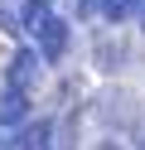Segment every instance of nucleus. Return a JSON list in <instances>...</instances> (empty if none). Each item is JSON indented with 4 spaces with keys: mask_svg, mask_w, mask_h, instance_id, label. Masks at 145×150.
<instances>
[{
    "mask_svg": "<svg viewBox=\"0 0 145 150\" xmlns=\"http://www.w3.org/2000/svg\"><path fill=\"white\" fill-rule=\"evenodd\" d=\"M24 116H29V97L24 92H5L0 97V126H19Z\"/></svg>",
    "mask_w": 145,
    "mask_h": 150,
    "instance_id": "nucleus-5",
    "label": "nucleus"
},
{
    "mask_svg": "<svg viewBox=\"0 0 145 150\" xmlns=\"http://www.w3.org/2000/svg\"><path fill=\"white\" fill-rule=\"evenodd\" d=\"M53 140V121H29L24 131H15V140H5V150H48Z\"/></svg>",
    "mask_w": 145,
    "mask_h": 150,
    "instance_id": "nucleus-2",
    "label": "nucleus"
},
{
    "mask_svg": "<svg viewBox=\"0 0 145 150\" xmlns=\"http://www.w3.org/2000/svg\"><path fill=\"white\" fill-rule=\"evenodd\" d=\"M53 20H58L53 0H24V10H19V29L24 34H44Z\"/></svg>",
    "mask_w": 145,
    "mask_h": 150,
    "instance_id": "nucleus-1",
    "label": "nucleus"
},
{
    "mask_svg": "<svg viewBox=\"0 0 145 150\" xmlns=\"http://www.w3.org/2000/svg\"><path fill=\"white\" fill-rule=\"evenodd\" d=\"M63 49H68V24H63V20H53L44 34H39V58L53 63V58H63Z\"/></svg>",
    "mask_w": 145,
    "mask_h": 150,
    "instance_id": "nucleus-4",
    "label": "nucleus"
},
{
    "mask_svg": "<svg viewBox=\"0 0 145 150\" xmlns=\"http://www.w3.org/2000/svg\"><path fill=\"white\" fill-rule=\"evenodd\" d=\"M34 73H39V53H34V49H19L15 58H10V68H5L10 92H24L29 82H34Z\"/></svg>",
    "mask_w": 145,
    "mask_h": 150,
    "instance_id": "nucleus-3",
    "label": "nucleus"
},
{
    "mask_svg": "<svg viewBox=\"0 0 145 150\" xmlns=\"http://www.w3.org/2000/svg\"><path fill=\"white\" fill-rule=\"evenodd\" d=\"M140 5L145 0H97V15H102L106 24H121V20H131Z\"/></svg>",
    "mask_w": 145,
    "mask_h": 150,
    "instance_id": "nucleus-6",
    "label": "nucleus"
},
{
    "mask_svg": "<svg viewBox=\"0 0 145 150\" xmlns=\"http://www.w3.org/2000/svg\"><path fill=\"white\" fill-rule=\"evenodd\" d=\"M140 24H145V15H140Z\"/></svg>",
    "mask_w": 145,
    "mask_h": 150,
    "instance_id": "nucleus-7",
    "label": "nucleus"
}]
</instances>
